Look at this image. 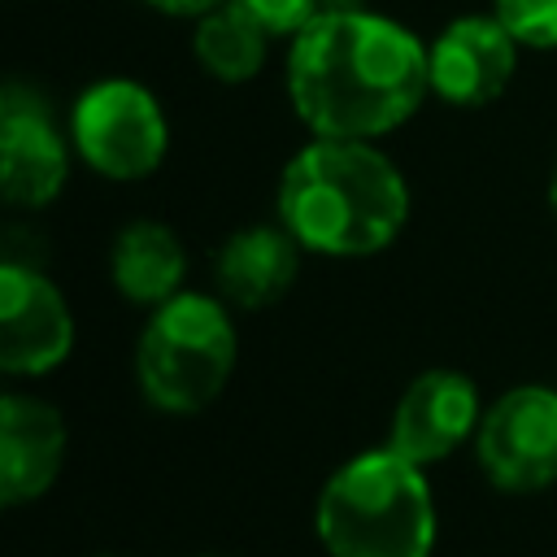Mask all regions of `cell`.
I'll list each match as a JSON object with an SVG mask.
<instances>
[{"label":"cell","mask_w":557,"mask_h":557,"mask_svg":"<svg viewBox=\"0 0 557 557\" xmlns=\"http://www.w3.org/2000/svg\"><path fill=\"white\" fill-rule=\"evenodd\" d=\"M278 226L326 261H366L387 252L409 226V183L400 165L374 139H322L300 144L274 191Z\"/></svg>","instance_id":"cell-2"},{"label":"cell","mask_w":557,"mask_h":557,"mask_svg":"<svg viewBox=\"0 0 557 557\" xmlns=\"http://www.w3.org/2000/svg\"><path fill=\"white\" fill-rule=\"evenodd\" d=\"M196 557H222V553H196Z\"/></svg>","instance_id":"cell-20"},{"label":"cell","mask_w":557,"mask_h":557,"mask_svg":"<svg viewBox=\"0 0 557 557\" xmlns=\"http://www.w3.org/2000/svg\"><path fill=\"white\" fill-rule=\"evenodd\" d=\"M292 113L322 139H383L431 96L426 44L379 9L318 13L283 61Z\"/></svg>","instance_id":"cell-1"},{"label":"cell","mask_w":557,"mask_h":557,"mask_svg":"<svg viewBox=\"0 0 557 557\" xmlns=\"http://www.w3.org/2000/svg\"><path fill=\"white\" fill-rule=\"evenodd\" d=\"M522 44L496 13H457L426 39L431 96L448 109L496 104L518 74Z\"/></svg>","instance_id":"cell-9"},{"label":"cell","mask_w":557,"mask_h":557,"mask_svg":"<svg viewBox=\"0 0 557 557\" xmlns=\"http://www.w3.org/2000/svg\"><path fill=\"white\" fill-rule=\"evenodd\" d=\"M322 13H352V9H370V0H318Z\"/></svg>","instance_id":"cell-18"},{"label":"cell","mask_w":557,"mask_h":557,"mask_svg":"<svg viewBox=\"0 0 557 557\" xmlns=\"http://www.w3.org/2000/svg\"><path fill=\"white\" fill-rule=\"evenodd\" d=\"M548 213H553V222H557V161H553V170H548Z\"/></svg>","instance_id":"cell-19"},{"label":"cell","mask_w":557,"mask_h":557,"mask_svg":"<svg viewBox=\"0 0 557 557\" xmlns=\"http://www.w3.org/2000/svg\"><path fill=\"white\" fill-rule=\"evenodd\" d=\"M300 257H305V248L278 222L274 226H265V222L239 226L213 252V292L235 313H261L296 287Z\"/></svg>","instance_id":"cell-12"},{"label":"cell","mask_w":557,"mask_h":557,"mask_svg":"<svg viewBox=\"0 0 557 557\" xmlns=\"http://www.w3.org/2000/svg\"><path fill=\"white\" fill-rule=\"evenodd\" d=\"M474 461L496 492L535 496L557 483V387L553 383H513L487 400Z\"/></svg>","instance_id":"cell-6"},{"label":"cell","mask_w":557,"mask_h":557,"mask_svg":"<svg viewBox=\"0 0 557 557\" xmlns=\"http://www.w3.org/2000/svg\"><path fill=\"white\" fill-rule=\"evenodd\" d=\"M483 409V392L466 370L431 366L405 383L387 422V444L426 470L435 461H448L457 448L474 444Z\"/></svg>","instance_id":"cell-10"},{"label":"cell","mask_w":557,"mask_h":557,"mask_svg":"<svg viewBox=\"0 0 557 557\" xmlns=\"http://www.w3.org/2000/svg\"><path fill=\"white\" fill-rule=\"evenodd\" d=\"M74 157L109 183H144L170 157V117L157 91L126 74L87 83L70 104Z\"/></svg>","instance_id":"cell-5"},{"label":"cell","mask_w":557,"mask_h":557,"mask_svg":"<svg viewBox=\"0 0 557 557\" xmlns=\"http://www.w3.org/2000/svg\"><path fill=\"white\" fill-rule=\"evenodd\" d=\"M326 557H431L440 535L426 470L392 444L339 461L313 500Z\"/></svg>","instance_id":"cell-3"},{"label":"cell","mask_w":557,"mask_h":557,"mask_svg":"<svg viewBox=\"0 0 557 557\" xmlns=\"http://www.w3.org/2000/svg\"><path fill=\"white\" fill-rule=\"evenodd\" d=\"M522 52H557V0H492Z\"/></svg>","instance_id":"cell-15"},{"label":"cell","mask_w":557,"mask_h":557,"mask_svg":"<svg viewBox=\"0 0 557 557\" xmlns=\"http://www.w3.org/2000/svg\"><path fill=\"white\" fill-rule=\"evenodd\" d=\"M65 413L35 392L9 387L0 396V505L22 509L48 496L65 470Z\"/></svg>","instance_id":"cell-11"},{"label":"cell","mask_w":557,"mask_h":557,"mask_svg":"<svg viewBox=\"0 0 557 557\" xmlns=\"http://www.w3.org/2000/svg\"><path fill=\"white\" fill-rule=\"evenodd\" d=\"M109 283L135 309H157L187 283V248L174 226L131 218L109 244Z\"/></svg>","instance_id":"cell-13"},{"label":"cell","mask_w":557,"mask_h":557,"mask_svg":"<svg viewBox=\"0 0 557 557\" xmlns=\"http://www.w3.org/2000/svg\"><path fill=\"white\" fill-rule=\"evenodd\" d=\"M70 131L44 91L9 78L0 91V196L13 209H48L70 183Z\"/></svg>","instance_id":"cell-7"},{"label":"cell","mask_w":557,"mask_h":557,"mask_svg":"<svg viewBox=\"0 0 557 557\" xmlns=\"http://www.w3.org/2000/svg\"><path fill=\"white\" fill-rule=\"evenodd\" d=\"M144 9H152V13H161V17H178V22H200L205 13H213V9H222V4H231V0H139Z\"/></svg>","instance_id":"cell-17"},{"label":"cell","mask_w":557,"mask_h":557,"mask_svg":"<svg viewBox=\"0 0 557 557\" xmlns=\"http://www.w3.org/2000/svg\"><path fill=\"white\" fill-rule=\"evenodd\" d=\"M270 44L274 39L239 4H222L200 22H191V57L200 74L226 87L252 83L270 61Z\"/></svg>","instance_id":"cell-14"},{"label":"cell","mask_w":557,"mask_h":557,"mask_svg":"<svg viewBox=\"0 0 557 557\" xmlns=\"http://www.w3.org/2000/svg\"><path fill=\"white\" fill-rule=\"evenodd\" d=\"M231 4H239L270 39H283V44H292L322 13L318 0H231Z\"/></svg>","instance_id":"cell-16"},{"label":"cell","mask_w":557,"mask_h":557,"mask_svg":"<svg viewBox=\"0 0 557 557\" xmlns=\"http://www.w3.org/2000/svg\"><path fill=\"white\" fill-rule=\"evenodd\" d=\"M78 322L65 292L35 265L0 261V370L9 379H44L74 352Z\"/></svg>","instance_id":"cell-8"},{"label":"cell","mask_w":557,"mask_h":557,"mask_svg":"<svg viewBox=\"0 0 557 557\" xmlns=\"http://www.w3.org/2000/svg\"><path fill=\"white\" fill-rule=\"evenodd\" d=\"M239 361L235 309L218 292L183 287L148 309L135 339V387L170 418L205 413L231 383Z\"/></svg>","instance_id":"cell-4"},{"label":"cell","mask_w":557,"mask_h":557,"mask_svg":"<svg viewBox=\"0 0 557 557\" xmlns=\"http://www.w3.org/2000/svg\"><path fill=\"white\" fill-rule=\"evenodd\" d=\"M109 557H113V553H109Z\"/></svg>","instance_id":"cell-21"}]
</instances>
